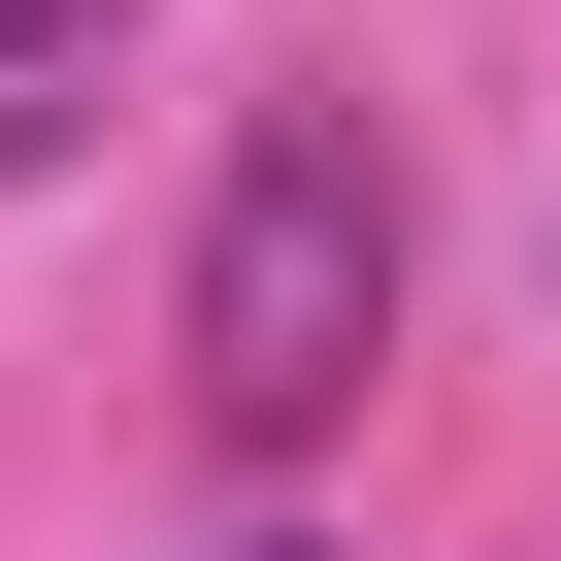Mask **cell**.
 I'll use <instances>...</instances> for the list:
<instances>
[{
	"instance_id": "6da1fadb",
	"label": "cell",
	"mask_w": 561,
	"mask_h": 561,
	"mask_svg": "<svg viewBox=\"0 0 561 561\" xmlns=\"http://www.w3.org/2000/svg\"><path fill=\"white\" fill-rule=\"evenodd\" d=\"M364 364H397V133H364V100H264V133H231V198H198L165 397H198L231 462H331V430H364Z\"/></svg>"
},
{
	"instance_id": "7a4b0ae2",
	"label": "cell",
	"mask_w": 561,
	"mask_h": 561,
	"mask_svg": "<svg viewBox=\"0 0 561 561\" xmlns=\"http://www.w3.org/2000/svg\"><path fill=\"white\" fill-rule=\"evenodd\" d=\"M67 34H100V0H0V67H67Z\"/></svg>"
},
{
	"instance_id": "3957f363",
	"label": "cell",
	"mask_w": 561,
	"mask_h": 561,
	"mask_svg": "<svg viewBox=\"0 0 561 561\" xmlns=\"http://www.w3.org/2000/svg\"><path fill=\"white\" fill-rule=\"evenodd\" d=\"M231 561H298V528H231Z\"/></svg>"
}]
</instances>
